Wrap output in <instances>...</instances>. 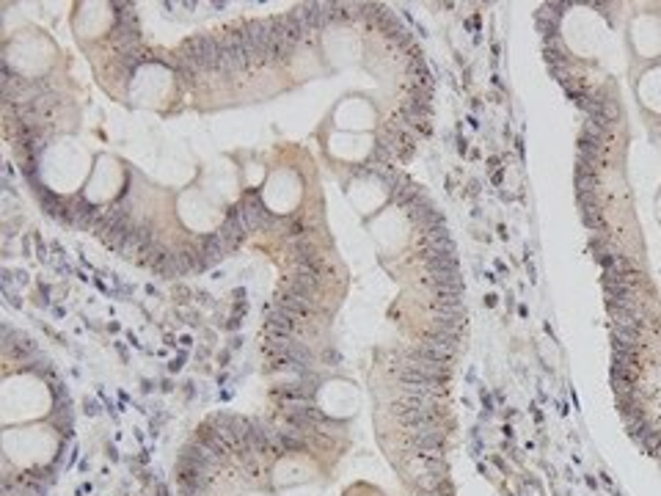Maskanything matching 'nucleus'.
I'll list each match as a JSON object with an SVG mask.
<instances>
[{"label":"nucleus","instance_id":"nucleus-1","mask_svg":"<svg viewBox=\"0 0 661 496\" xmlns=\"http://www.w3.org/2000/svg\"><path fill=\"white\" fill-rule=\"evenodd\" d=\"M179 55L193 64L199 72H215L218 69V61H220V39L215 36H191Z\"/></svg>","mask_w":661,"mask_h":496},{"label":"nucleus","instance_id":"nucleus-2","mask_svg":"<svg viewBox=\"0 0 661 496\" xmlns=\"http://www.w3.org/2000/svg\"><path fill=\"white\" fill-rule=\"evenodd\" d=\"M237 213H240V218H243V224H245L248 232L276 229V227H279V215H273V213L265 207V202H262V196H259L256 191H251V193H245V196L240 199Z\"/></svg>","mask_w":661,"mask_h":496},{"label":"nucleus","instance_id":"nucleus-3","mask_svg":"<svg viewBox=\"0 0 661 496\" xmlns=\"http://www.w3.org/2000/svg\"><path fill=\"white\" fill-rule=\"evenodd\" d=\"M220 458L210 450V447H204L202 441H193V444H188L182 452H179V466H204V469H215V463H218Z\"/></svg>","mask_w":661,"mask_h":496},{"label":"nucleus","instance_id":"nucleus-4","mask_svg":"<svg viewBox=\"0 0 661 496\" xmlns=\"http://www.w3.org/2000/svg\"><path fill=\"white\" fill-rule=\"evenodd\" d=\"M295 326H298V317H292V315H287L284 309H273L267 317H265V334L267 337H279V339H290V334L295 331Z\"/></svg>","mask_w":661,"mask_h":496},{"label":"nucleus","instance_id":"nucleus-5","mask_svg":"<svg viewBox=\"0 0 661 496\" xmlns=\"http://www.w3.org/2000/svg\"><path fill=\"white\" fill-rule=\"evenodd\" d=\"M218 235L226 240V246L234 248L240 246L243 240H245V235H248V229H245V224H243V218H240V213H237V207H231L229 210V215H226V221L220 224V229H218Z\"/></svg>","mask_w":661,"mask_h":496},{"label":"nucleus","instance_id":"nucleus-6","mask_svg":"<svg viewBox=\"0 0 661 496\" xmlns=\"http://www.w3.org/2000/svg\"><path fill=\"white\" fill-rule=\"evenodd\" d=\"M287 287H292L295 292H303L309 298H315L317 287H320V267H295V273L290 276Z\"/></svg>","mask_w":661,"mask_h":496},{"label":"nucleus","instance_id":"nucleus-7","mask_svg":"<svg viewBox=\"0 0 661 496\" xmlns=\"http://www.w3.org/2000/svg\"><path fill=\"white\" fill-rule=\"evenodd\" d=\"M279 309H284V312L292 315V317H303V315H309V309H312V298L303 295V292H295L292 287H284V290L279 292Z\"/></svg>","mask_w":661,"mask_h":496},{"label":"nucleus","instance_id":"nucleus-8","mask_svg":"<svg viewBox=\"0 0 661 496\" xmlns=\"http://www.w3.org/2000/svg\"><path fill=\"white\" fill-rule=\"evenodd\" d=\"M292 262L295 267H320V251L315 243H309V238H301L292 243Z\"/></svg>","mask_w":661,"mask_h":496},{"label":"nucleus","instance_id":"nucleus-9","mask_svg":"<svg viewBox=\"0 0 661 496\" xmlns=\"http://www.w3.org/2000/svg\"><path fill=\"white\" fill-rule=\"evenodd\" d=\"M193 267H191V262L185 259V254L182 251H171L168 256H166V262L155 270L157 276H163V278H179V276H188Z\"/></svg>","mask_w":661,"mask_h":496},{"label":"nucleus","instance_id":"nucleus-10","mask_svg":"<svg viewBox=\"0 0 661 496\" xmlns=\"http://www.w3.org/2000/svg\"><path fill=\"white\" fill-rule=\"evenodd\" d=\"M202 251L207 254V256H213L215 262H218L220 256H226V254H231V248L226 246V240L220 238L218 232H213V235H207V238H202Z\"/></svg>","mask_w":661,"mask_h":496},{"label":"nucleus","instance_id":"nucleus-11","mask_svg":"<svg viewBox=\"0 0 661 496\" xmlns=\"http://www.w3.org/2000/svg\"><path fill=\"white\" fill-rule=\"evenodd\" d=\"M36 196H39V202H42L44 213H47V215H53V218H55V215H58V210L67 204V199H61L58 193H53L50 188H42V185L36 188Z\"/></svg>","mask_w":661,"mask_h":496},{"label":"nucleus","instance_id":"nucleus-12","mask_svg":"<svg viewBox=\"0 0 661 496\" xmlns=\"http://www.w3.org/2000/svg\"><path fill=\"white\" fill-rule=\"evenodd\" d=\"M22 174L28 182H36L39 179V160H22Z\"/></svg>","mask_w":661,"mask_h":496},{"label":"nucleus","instance_id":"nucleus-13","mask_svg":"<svg viewBox=\"0 0 661 496\" xmlns=\"http://www.w3.org/2000/svg\"><path fill=\"white\" fill-rule=\"evenodd\" d=\"M174 295H179V301H188V295H191V290H188L185 284H177V287H174Z\"/></svg>","mask_w":661,"mask_h":496},{"label":"nucleus","instance_id":"nucleus-14","mask_svg":"<svg viewBox=\"0 0 661 496\" xmlns=\"http://www.w3.org/2000/svg\"><path fill=\"white\" fill-rule=\"evenodd\" d=\"M182 364H185V353H179V356H177V359H174V362H171L168 367L177 372V370H182Z\"/></svg>","mask_w":661,"mask_h":496},{"label":"nucleus","instance_id":"nucleus-15","mask_svg":"<svg viewBox=\"0 0 661 496\" xmlns=\"http://www.w3.org/2000/svg\"><path fill=\"white\" fill-rule=\"evenodd\" d=\"M226 328H229V331H237V328H240V320H237V317H231V320L226 323Z\"/></svg>","mask_w":661,"mask_h":496},{"label":"nucleus","instance_id":"nucleus-16","mask_svg":"<svg viewBox=\"0 0 661 496\" xmlns=\"http://www.w3.org/2000/svg\"><path fill=\"white\" fill-rule=\"evenodd\" d=\"M86 411H89V414H97V402H89V400H86Z\"/></svg>","mask_w":661,"mask_h":496}]
</instances>
